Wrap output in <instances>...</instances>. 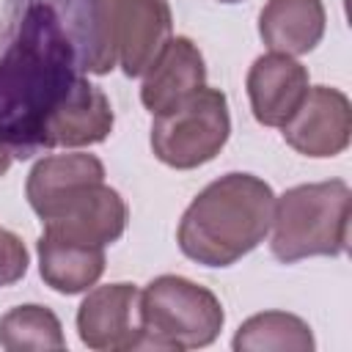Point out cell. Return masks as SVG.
<instances>
[{
  "instance_id": "ffe728a7",
  "label": "cell",
  "mask_w": 352,
  "mask_h": 352,
  "mask_svg": "<svg viewBox=\"0 0 352 352\" xmlns=\"http://www.w3.org/2000/svg\"><path fill=\"white\" fill-rule=\"evenodd\" d=\"M220 3H242V0H220Z\"/></svg>"
},
{
  "instance_id": "8992f818",
  "label": "cell",
  "mask_w": 352,
  "mask_h": 352,
  "mask_svg": "<svg viewBox=\"0 0 352 352\" xmlns=\"http://www.w3.org/2000/svg\"><path fill=\"white\" fill-rule=\"evenodd\" d=\"M231 116L228 99L220 88H198L176 107L154 116L151 121V151L154 157L176 170H192L212 162L228 143Z\"/></svg>"
},
{
  "instance_id": "d6986e66",
  "label": "cell",
  "mask_w": 352,
  "mask_h": 352,
  "mask_svg": "<svg viewBox=\"0 0 352 352\" xmlns=\"http://www.w3.org/2000/svg\"><path fill=\"white\" fill-rule=\"evenodd\" d=\"M11 160H14V154H11V148L0 140V176H6L8 173V168H11Z\"/></svg>"
},
{
  "instance_id": "277c9868",
  "label": "cell",
  "mask_w": 352,
  "mask_h": 352,
  "mask_svg": "<svg viewBox=\"0 0 352 352\" xmlns=\"http://www.w3.org/2000/svg\"><path fill=\"white\" fill-rule=\"evenodd\" d=\"M352 190L344 179L289 187L272 206L270 250L294 264L311 256H341L349 242Z\"/></svg>"
},
{
  "instance_id": "9a60e30c",
  "label": "cell",
  "mask_w": 352,
  "mask_h": 352,
  "mask_svg": "<svg viewBox=\"0 0 352 352\" xmlns=\"http://www.w3.org/2000/svg\"><path fill=\"white\" fill-rule=\"evenodd\" d=\"M99 179H104V165L96 154H82V151L50 154L30 168L25 182V195L30 209L38 217H44L50 206L60 201L69 190L85 182H99Z\"/></svg>"
},
{
  "instance_id": "ba28073f",
  "label": "cell",
  "mask_w": 352,
  "mask_h": 352,
  "mask_svg": "<svg viewBox=\"0 0 352 352\" xmlns=\"http://www.w3.org/2000/svg\"><path fill=\"white\" fill-rule=\"evenodd\" d=\"M129 209L118 190L107 187L104 179L85 182L69 190L41 217L44 231L63 234L88 245H113L126 228Z\"/></svg>"
},
{
  "instance_id": "ac0fdd59",
  "label": "cell",
  "mask_w": 352,
  "mask_h": 352,
  "mask_svg": "<svg viewBox=\"0 0 352 352\" xmlns=\"http://www.w3.org/2000/svg\"><path fill=\"white\" fill-rule=\"evenodd\" d=\"M28 264H30V256L25 242L14 231L0 226V289L22 280L28 272Z\"/></svg>"
},
{
  "instance_id": "52a82bcc",
  "label": "cell",
  "mask_w": 352,
  "mask_h": 352,
  "mask_svg": "<svg viewBox=\"0 0 352 352\" xmlns=\"http://www.w3.org/2000/svg\"><path fill=\"white\" fill-rule=\"evenodd\" d=\"M77 336L94 352L143 349L140 289L126 280L91 286L77 308Z\"/></svg>"
},
{
  "instance_id": "4fadbf2b",
  "label": "cell",
  "mask_w": 352,
  "mask_h": 352,
  "mask_svg": "<svg viewBox=\"0 0 352 352\" xmlns=\"http://www.w3.org/2000/svg\"><path fill=\"white\" fill-rule=\"evenodd\" d=\"M38 275L58 294H80L99 283L104 272V248L63 234L41 231L36 242Z\"/></svg>"
},
{
  "instance_id": "6da1fadb",
  "label": "cell",
  "mask_w": 352,
  "mask_h": 352,
  "mask_svg": "<svg viewBox=\"0 0 352 352\" xmlns=\"http://www.w3.org/2000/svg\"><path fill=\"white\" fill-rule=\"evenodd\" d=\"M77 38L50 0H25L0 33V140L33 157L47 116L80 77Z\"/></svg>"
},
{
  "instance_id": "30bf717a",
  "label": "cell",
  "mask_w": 352,
  "mask_h": 352,
  "mask_svg": "<svg viewBox=\"0 0 352 352\" xmlns=\"http://www.w3.org/2000/svg\"><path fill=\"white\" fill-rule=\"evenodd\" d=\"M116 116L104 91L88 82L82 74L74 80L60 104L47 116L41 126V148H82L107 140Z\"/></svg>"
},
{
  "instance_id": "e0dca14e",
  "label": "cell",
  "mask_w": 352,
  "mask_h": 352,
  "mask_svg": "<svg viewBox=\"0 0 352 352\" xmlns=\"http://www.w3.org/2000/svg\"><path fill=\"white\" fill-rule=\"evenodd\" d=\"M0 346L8 352H60L66 349V336L52 308L28 302L0 316Z\"/></svg>"
},
{
  "instance_id": "2e32d148",
  "label": "cell",
  "mask_w": 352,
  "mask_h": 352,
  "mask_svg": "<svg viewBox=\"0 0 352 352\" xmlns=\"http://www.w3.org/2000/svg\"><path fill=\"white\" fill-rule=\"evenodd\" d=\"M231 346L234 352H314L316 341L297 314L261 311L239 324Z\"/></svg>"
},
{
  "instance_id": "9c48e42d",
  "label": "cell",
  "mask_w": 352,
  "mask_h": 352,
  "mask_svg": "<svg viewBox=\"0 0 352 352\" xmlns=\"http://www.w3.org/2000/svg\"><path fill=\"white\" fill-rule=\"evenodd\" d=\"M286 146L302 157L324 160L346 151L352 140V104L349 96L330 85L308 88L297 113L280 126Z\"/></svg>"
},
{
  "instance_id": "7c38bea8",
  "label": "cell",
  "mask_w": 352,
  "mask_h": 352,
  "mask_svg": "<svg viewBox=\"0 0 352 352\" xmlns=\"http://www.w3.org/2000/svg\"><path fill=\"white\" fill-rule=\"evenodd\" d=\"M204 85L206 63L198 44L187 36H170L154 63L143 72L140 102L151 116H160Z\"/></svg>"
},
{
  "instance_id": "5b68a950",
  "label": "cell",
  "mask_w": 352,
  "mask_h": 352,
  "mask_svg": "<svg viewBox=\"0 0 352 352\" xmlns=\"http://www.w3.org/2000/svg\"><path fill=\"white\" fill-rule=\"evenodd\" d=\"M143 349H201L214 344L226 324L223 302L206 286L160 275L140 292Z\"/></svg>"
},
{
  "instance_id": "5bb4252c",
  "label": "cell",
  "mask_w": 352,
  "mask_h": 352,
  "mask_svg": "<svg viewBox=\"0 0 352 352\" xmlns=\"http://www.w3.org/2000/svg\"><path fill=\"white\" fill-rule=\"evenodd\" d=\"M327 14L322 0H267L258 14V36L270 52L305 55L324 36Z\"/></svg>"
},
{
  "instance_id": "3957f363",
  "label": "cell",
  "mask_w": 352,
  "mask_h": 352,
  "mask_svg": "<svg viewBox=\"0 0 352 352\" xmlns=\"http://www.w3.org/2000/svg\"><path fill=\"white\" fill-rule=\"evenodd\" d=\"M77 16L80 69L107 74L116 66L126 77H143L173 33L168 0H82Z\"/></svg>"
},
{
  "instance_id": "7a4b0ae2",
  "label": "cell",
  "mask_w": 352,
  "mask_h": 352,
  "mask_svg": "<svg viewBox=\"0 0 352 352\" xmlns=\"http://www.w3.org/2000/svg\"><path fill=\"white\" fill-rule=\"evenodd\" d=\"M275 192L253 173H226L206 184L184 209L179 250L204 267H231L256 250L272 223Z\"/></svg>"
},
{
  "instance_id": "8fae6325",
  "label": "cell",
  "mask_w": 352,
  "mask_h": 352,
  "mask_svg": "<svg viewBox=\"0 0 352 352\" xmlns=\"http://www.w3.org/2000/svg\"><path fill=\"white\" fill-rule=\"evenodd\" d=\"M248 99L261 126H283L308 94V69L283 52H267L248 69Z\"/></svg>"
}]
</instances>
